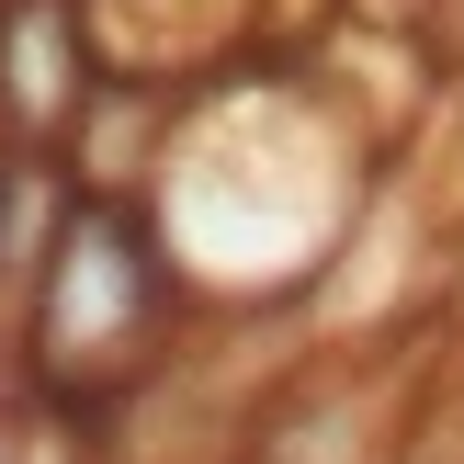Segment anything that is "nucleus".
Here are the masks:
<instances>
[{
    "mask_svg": "<svg viewBox=\"0 0 464 464\" xmlns=\"http://www.w3.org/2000/svg\"><path fill=\"white\" fill-rule=\"evenodd\" d=\"M385 136L329 91L317 57H238L216 80L181 91L170 159L148 181V227L170 238L193 306H306L329 261L352 249L362 204H374Z\"/></svg>",
    "mask_w": 464,
    "mask_h": 464,
    "instance_id": "f257e3e1",
    "label": "nucleus"
},
{
    "mask_svg": "<svg viewBox=\"0 0 464 464\" xmlns=\"http://www.w3.org/2000/svg\"><path fill=\"white\" fill-rule=\"evenodd\" d=\"M181 317H193V284H181L170 238L148 227V204H91L68 216L57 261H45L34 306H23V340H12V385L23 408L91 430L102 442L181 352Z\"/></svg>",
    "mask_w": 464,
    "mask_h": 464,
    "instance_id": "f03ea898",
    "label": "nucleus"
},
{
    "mask_svg": "<svg viewBox=\"0 0 464 464\" xmlns=\"http://www.w3.org/2000/svg\"><path fill=\"white\" fill-rule=\"evenodd\" d=\"M91 91H102V45L80 0H0V136L57 148Z\"/></svg>",
    "mask_w": 464,
    "mask_h": 464,
    "instance_id": "7ed1b4c3",
    "label": "nucleus"
},
{
    "mask_svg": "<svg viewBox=\"0 0 464 464\" xmlns=\"http://www.w3.org/2000/svg\"><path fill=\"white\" fill-rule=\"evenodd\" d=\"M80 12H91L102 68L159 80V91H193L216 68L261 57V0H80Z\"/></svg>",
    "mask_w": 464,
    "mask_h": 464,
    "instance_id": "20e7f679",
    "label": "nucleus"
},
{
    "mask_svg": "<svg viewBox=\"0 0 464 464\" xmlns=\"http://www.w3.org/2000/svg\"><path fill=\"white\" fill-rule=\"evenodd\" d=\"M170 113H181V91H159V80H125V68H102V91L80 102V125L57 136L68 181H80L91 204H148L159 159H170Z\"/></svg>",
    "mask_w": 464,
    "mask_h": 464,
    "instance_id": "39448f33",
    "label": "nucleus"
},
{
    "mask_svg": "<svg viewBox=\"0 0 464 464\" xmlns=\"http://www.w3.org/2000/svg\"><path fill=\"white\" fill-rule=\"evenodd\" d=\"M68 216H80L68 159L0 136V362H12V340H23V306H34L45 261H57V238H68Z\"/></svg>",
    "mask_w": 464,
    "mask_h": 464,
    "instance_id": "423d86ee",
    "label": "nucleus"
},
{
    "mask_svg": "<svg viewBox=\"0 0 464 464\" xmlns=\"http://www.w3.org/2000/svg\"><path fill=\"white\" fill-rule=\"evenodd\" d=\"M397 464H464V397H430V420L408 430Z\"/></svg>",
    "mask_w": 464,
    "mask_h": 464,
    "instance_id": "0eeeda50",
    "label": "nucleus"
}]
</instances>
